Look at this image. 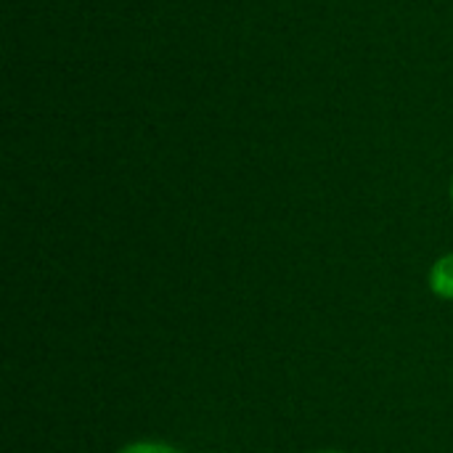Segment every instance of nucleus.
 <instances>
[{
  "label": "nucleus",
  "instance_id": "obj_1",
  "mask_svg": "<svg viewBox=\"0 0 453 453\" xmlns=\"http://www.w3.org/2000/svg\"><path fill=\"white\" fill-rule=\"evenodd\" d=\"M430 289L441 300H453V255L441 257L430 271Z\"/></svg>",
  "mask_w": 453,
  "mask_h": 453
},
{
  "label": "nucleus",
  "instance_id": "obj_2",
  "mask_svg": "<svg viewBox=\"0 0 453 453\" xmlns=\"http://www.w3.org/2000/svg\"><path fill=\"white\" fill-rule=\"evenodd\" d=\"M119 453H180L173 446H165V443H133V446H125Z\"/></svg>",
  "mask_w": 453,
  "mask_h": 453
},
{
  "label": "nucleus",
  "instance_id": "obj_3",
  "mask_svg": "<svg viewBox=\"0 0 453 453\" xmlns=\"http://www.w3.org/2000/svg\"><path fill=\"white\" fill-rule=\"evenodd\" d=\"M321 453H342V451H321Z\"/></svg>",
  "mask_w": 453,
  "mask_h": 453
}]
</instances>
